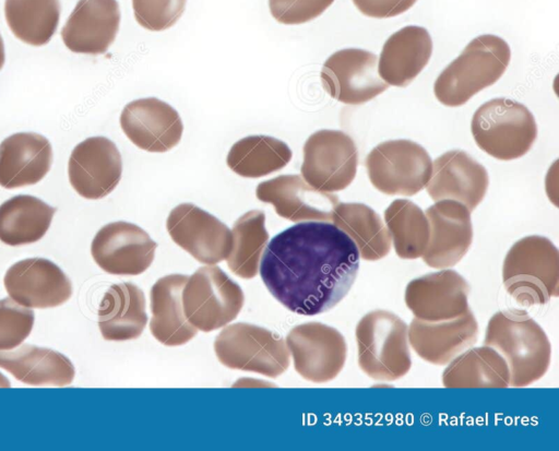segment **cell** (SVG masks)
<instances>
[{
  "instance_id": "obj_32",
  "label": "cell",
  "mask_w": 559,
  "mask_h": 451,
  "mask_svg": "<svg viewBox=\"0 0 559 451\" xmlns=\"http://www.w3.org/2000/svg\"><path fill=\"white\" fill-rule=\"evenodd\" d=\"M288 145L269 135H249L230 147L226 163L237 175L259 178L284 168L292 159Z\"/></svg>"
},
{
  "instance_id": "obj_41",
  "label": "cell",
  "mask_w": 559,
  "mask_h": 451,
  "mask_svg": "<svg viewBox=\"0 0 559 451\" xmlns=\"http://www.w3.org/2000/svg\"><path fill=\"white\" fill-rule=\"evenodd\" d=\"M0 388H10V381L0 373Z\"/></svg>"
},
{
  "instance_id": "obj_22",
  "label": "cell",
  "mask_w": 559,
  "mask_h": 451,
  "mask_svg": "<svg viewBox=\"0 0 559 451\" xmlns=\"http://www.w3.org/2000/svg\"><path fill=\"white\" fill-rule=\"evenodd\" d=\"M478 324L471 310L443 321L414 318L408 327V343L425 361L444 366L474 345Z\"/></svg>"
},
{
  "instance_id": "obj_31",
  "label": "cell",
  "mask_w": 559,
  "mask_h": 451,
  "mask_svg": "<svg viewBox=\"0 0 559 451\" xmlns=\"http://www.w3.org/2000/svg\"><path fill=\"white\" fill-rule=\"evenodd\" d=\"M55 212V207L28 194L4 201L0 205V240L8 246L38 241L47 233Z\"/></svg>"
},
{
  "instance_id": "obj_39",
  "label": "cell",
  "mask_w": 559,
  "mask_h": 451,
  "mask_svg": "<svg viewBox=\"0 0 559 451\" xmlns=\"http://www.w3.org/2000/svg\"><path fill=\"white\" fill-rule=\"evenodd\" d=\"M354 5L366 16L388 19L409 10L417 0H352Z\"/></svg>"
},
{
  "instance_id": "obj_28",
  "label": "cell",
  "mask_w": 559,
  "mask_h": 451,
  "mask_svg": "<svg viewBox=\"0 0 559 451\" xmlns=\"http://www.w3.org/2000/svg\"><path fill=\"white\" fill-rule=\"evenodd\" d=\"M0 368L29 385L64 387L75 375L72 363L61 353L28 344L0 351Z\"/></svg>"
},
{
  "instance_id": "obj_25",
  "label": "cell",
  "mask_w": 559,
  "mask_h": 451,
  "mask_svg": "<svg viewBox=\"0 0 559 451\" xmlns=\"http://www.w3.org/2000/svg\"><path fill=\"white\" fill-rule=\"evenodd\" d=\"M52 149L37 133H14L0 143V186L16 189L35 185L49 171Z\"/></svg>"
},
{
  "instance_id": "obj_33",
  "label": "cell",
  "mask_w": 559,
  "mask_h": 451,
  "mask_svg": "<svg viewBox=\"0 0 559 451\" xmlns=\"http://www.w3.org/2000/svg\"><path fill=\"white\" fill-rule=\"evenodd\" d=\"M59 0H5L4 16L16 38L43 46L53 36L60 19Z\"/></svg>"
},
{
  "instance_id": "obj_27",
  "label": "cell",
  "mask_w": 559,
  "mask_h": 451,
  "mask_svg": "<svg viewBox=\"0 0 559 451\" xmlns=\"http://www.w3.org/2000/svg\"><path fill=\"white\" fill-rule=\"evenodd\" d=\"M145 297L136 285H111L98 309V328L107 341H128L141 335L146 323Z\"/></svg>"
},
{
  "instance_id": "obj_8",
  "label": "cell",
  "mask_w": 559,
  "mask_h": 451,
  "mask_svg": "<svg viewBox=\"0 0 559 451\" xmlns=\"http://www.w3.org/2000/svg\"><path fill=\"white\" fill-rule=\"evenodd\" d=\"M181 297L188 321L206 333L235 320L245 301L241 287L214 264L189 276Z\"/></svg>"
},
{
  "instance_id": "obj_11",
  "label": "cell",
  "mask_w": 559,
  "mask_h": 451,
  "mask_svg": "<svg viewBox=\"0 0 559 451\" xmlns=\"http://www.w3.org/2000/svg\"><path fill=\"white\" fill-rule=\"evenodd\" d=\"M296 371L313 383H325L342 371L347 356L343 334L321 322L294 327L286 336Z\"/></svg>"
},
{
  "instance_id": "obj_36",
  "label": "cell",
  "mask_w": 559,
  "mask_h": 451,
  "mask_svg": "<svg viewBox=\"0 0 559 451\" xmlns=\"http://www.w3.org/2000/svg\"><path fill=\"white\" fill-rule=\"evenodd\" d=\"M34 312L12 298L0 300V351L17 347L29 335Z\"/></svg>"
},
{
  "instance_id": "obj_5",
  "label": "cell",
  "mask_w": 559,
  "mask_h": 451,
  "mask_svg": "<svg viewBox=\"0 0 559 451\" xmlns=\"http://www.w3.org/2000/svg\"><path fill=\"white\" fill-rule=\"evenodd\" d=\"M355 337L358 366L369 378L394 381L411 370L408 327L397 314L382 309L366 313Z\"/></svg>"
},
{
  "instance_id": "obj_3",
  "label": "cell",
  "mask_w": 559,
  "mask_h": 451,
  "mask_svg": "<svg viewBox=\"0 0 559 451\" xmlns=\"http://www.w3.org/2000/svg\"><path fill=\"white\" fill-rule=\"evenodd\" d=\"M510 59V47L501 37L492 34L475 37L436 79V98L448 107L464 105L475 94L495 84Z\"/></svg>"
},
{
  "instance_id": "obj_23",
  "label": "cell",
  "mask_w": 559,
  "mask_h": 451,
  "mask_svg": "<svg viewBox=\"0 0 559 451\" xmlns=\"http://www.w3.org/2000/svg\"><path fill=\"white\" fill-rule=\"evenodd\" d=\"M120 17L117 0H79L61 29L63 44L75 54H105L116 38Z\"/></svg>"
},
{
  "instance_id": "obj_6",
  "label": "cell",
  "mask_w": 559,
  "mask_h": 451,
  "mask_svg": "<svg viewBox=\"0 0 559 451\" xmlns=\"http://www.w3.org/2000/svg\"><path fill=\"white\" fill-rule=\"evenodd\" d=\"M471 131L476 145L499 161L524 156L537 138V124L528 108L504 97L479 106L473 115Z\"/></svg>"
},
{
  "instance_id": "obj_34",
  "label": "cell",
  "mask_w": 559,
  "mask_h": 451,
  "mask_svg": "<svg viewBox=\"0 0 559 451\" xmlns=\"http://www.w3.org/2000/svg\"><path fill=\"white\" fill-rule=\"evenodd\" d=\"M384 223L395 253L401 259L421 258L429 242V222L414 202L396 199L384 211Z\"/></svg>"
},
{
  "instance_id": "obj_38",
  "label": "cell",
  "mask_w": 559,
  "mask_h": 451,
  "mask_svg": "<svg viewBox=\"0 0 559 451\" xmlns=\"http://www.w3.org/2000/svg\"><path fill=\"white\" fill-rule=\"evenodd\" d=\"M335 0H269L272 16L282 24H302L321 15Z\"/></svg>"
},
{
  "instance_id": "obj_29",
  "label": "cell",
  "mask_w": 559,
  "mask_h": 451,
  "mask_svg": "<svg viewBox=\"0 0 559 451\" xmlns=\"http://www.w3.org/2000/svg\"><path fill=\"white\" fill-rule=\"evenodd\" d=\"M332 222L355 242L359 258L378 261L391 250V237L379 214L370 206L357 202H338Z\"/></svg>"
},
{
  "instance_id": "obj_37",
  "label": "cell",
  "mask_w": 559,
  "mask_h": 451,
  "mask_svg": "<svg viewBox=\"0 0 559 451\" xmlns=\"http://www.w3.org/2000/svg\"><path fill=\"white\" fill-rule=\"evenodd\" d=\"M187 0H132L136 22L148 31H165L182 15Z\"/></svg>"
},
{
  "instance_id": "obj_21",
  "label": "cell",
  "mask_w": 559,
  "mask_h": 451,
  "mask_svg": "<svg viewBox=\"0 0 559 451\" xmlns=\"http://www.w3.org/2000/svg\"><path fill=\"white\" fill-rule=\"evenodd\" d=\"M488 185V173L481 164L462 150H451L435 159L426 190L435 202L450 199L473 211Z\"/></svg>"
},
{
  "instance_id": "obj_15",
  "label": "cell",
  "mask_w": 559,
  "mask_h": 451,
  "mask_svg": "<svg viewBox=\"0 0 559 451\" xmlns=\"http://www.w3.org/2000/svg\"><path fill=\"white\" fill-rule=\"evenodd\" d=\"M471 287L456 271L440 269L412 280L405 288L404 300L414 318L443 321L469 310Z\"/></svg>"
},
{
  "instance_id": "obj_16",
  "label": "cell",
  "mask_w": 559,
  "mask_h": 451,
  "mask_svg": "<svg viewBox=\"0 0 559 451\" xmlns=\"http://www.w3.org/2000/svg\"><path fill=\"white\" fill-rule=\"evenodd\" d=\"M430 228L429 242L421 256L432 269H449L467 253L473 241L471 211L462 203L436 201L425 212Z\"/></svg>"
},
{
  "instance_id": "obj_7",
  "label": "cell",
  "mask_w": 559,
  "mask_h": 451,
  "mask_svg": "<svg viewBox=\"0 0 559 451\" xmlns=\"http://www.w3.org/2000/svg\"><path fill=\"white\" fill-rule=\"evenodd\" d=\"M214 351L219 363L227 368L270 378L281 376L289 366L290 355L283 337L251 323L225 327L215 339Z\"/></svg>"
},
{
  "instance_id": "obj_4",
  "label": "cell",
  "mask_w": 559,
  "mask_h": 451,
  "mask_svg": "<svg viewBox=\"0 0 559 451\" xmlns=\"http://www.w3.org/2000/svg\"><path fill=\"white\" fill-rule=\"evenodd\" d=\"M507 293L523 307L542 306L559 294V251L550 239L525 236L508 250L502 264Z\"/></svg>"
},
{
  "instance_id": "obj_30",
  "label": "cell",
  "mask_w": 559,
  "mask_h": 451,
  "mask_svg": "<svg viewBox=\"0 0 559 451\" xmlns=\"http://www.w3.org/2000/svg\"><path fill=\"white\" fill-rule=\"evenodd\" d=\"M509 380L507 363L487 345L461 353L442 372L445 388H507Z\"/></svg>"
},
{
  "instance_id": "obj_13",
  "label": "cell",
  "mask_w": 559,
  "mask_h": 451,
  "mask_svg": "<svg viewBox=\"0 0 559 451\" xmlns=\"http://www.w3.org/2000/svg\"><path fill=\"white\" fill-rule=\"evenodd\" d=\"M175 244L200 263L216 264L226 260L233 246L231 230L218 218L192 203L174 207L166 221Z\"/></svg>"
},
{
  "instance_id": "obj_24",
  "label": "cell",
  "mask_w": 559,
  "mask_h": 451,
  "mask_svg": "<svg viewBox=\"0 0 559 451\" xmlns=\"http://www.w3.org/2000/svg\"><path fill=\"white\" fill-rule=\"evenodd\" d=\"M432 40L425 27L405 26L393 33L383 44L378 61V73L388 84L409 85L428 64Z\"/></svg>"
},
{
  "instance_id": "obj_40",
  "label": "cell",
  "mask_w": 559,
  "mask_h": 451,
  "mask_svg": "<svg viewBox=\"0 0 559 451\" xmlns=\"http://www.w3.org/2000/svg\"><path fill=\"white\" fill-rule=\"evenodd\" d=\"M4 60H5L4 44H3V39L0 35V70L2 69V67L4 64Z\"/></svg>"
},
{
  "instance_id": "obj_12",
  "label": "cell",
  "mask_w": 559,
  "mask_h": 451,
  "mask_svg": "<svg viewBox=\"0 0 559 451\" xmlns=\"http://www.w3.org/2000/svg\"><path fill=\"white\" fill-rule=\"evenodd\" d=\"M320 76L326 93L347 105L367 103L389 87L378 73L377 56L358 48L332 54L325 60Z\"/></svg>"
},
{
  "instance_id": "obj_18",
  "label": "cell",
  "mask_w": 559,
  "mask_h": 451,
  "mask_svg": "<svg viewBox=\"0 0 559 451\" xmlns=\"http://www.w3.org/2000/svg\"><path fill=\"white\" fill-rule=\"evenodd\" d=\"M3 284L10 298L24 307L52 308L72 295V284L64 272L44 258L19 261L5 272Z\"/></svg>"
},
{
  "instance_id": "obj_26",
  "label": "cell",
  "mask_w": 559,
  "mask_h": 451,
  "mask_svg": "<svg viewBox=\"0 0 559 451\" xmlns=\"http://www.w3.org/2000/svg\"><path fill=\"white\" fill-rule=\"evenodd\" d=\"M187 280V275L170 274L157 280L151 288L150 330L166 346L183 345L198 333L183 312L181 295Z\"/></svg>"
},
{
  "instance_id": "obj_9",
  "label": "cell",
  "mask_w": 559,
  "mask_h": 451,
  "mask_svg": "<svg viewBox=\"0 0 559 451\" xmlns=\"http://www.w3.org/2000/svg\"><path fill=\"white\" fill-rule=\"evenodd\" d=\"M365 164L371 185L388 195H415L426 187L432 171L426 149L406 139L379 143Z\"/></svg>"
},
{
  "instance_id": "obj_19",
  "label": "cell",
  "mask_w": 559,
  "mask_h": 451,
  "mask_svg": "<svg viewBox=\"0 0 559 451\" xmlns=\"http://www.w3.org/2000/svg\"><path fill=\"white\" fill-rule=\"evenodd\" d=\"M255 197L292 222H330L338 203L335 194L313 188L300 175H280L262 181Z\"/></svg>"
},
{
  "instance_id": "obj_17",
  "label": "cell",
  "mask_w": 559,
  "mask_h": 451,
  "mask_svg": "<svg viewBox=\"0 0 559 451\" xmlns=\"http://www.w3.org/2000/svg\"><path fill=\"white\" fill-rule=\"evenodd\" d=\"M122 159L116 144L105 137H92L72 151L69 181L83 198L97 200L108 195L119 183Z\"/></svg>"
},
{
  "instance_id": "obj_14",
  "label": "cell",
  "mask_w": 559,
  "mask_h": 451,
  "mask_svg": "<svg viewBox=\"0 0 559 451\" xmlns=\"http://www.w3.org/2000/svg\"><path fill=\"white\" fill-rule=\"evenodd\" d=\"M157 244L135 224L118 221L103 226L95 235L91 253L109 274L139 275L154 260Z\"/></svg>"
},
{
  "instance_id": "obj_20",
  "label": "cell",
  "mask_w": 559,
  "mask_h": 451,
  "mask_svg": "<svg viewBox=\"0 0 559 451\" xmlns=\"http://www.w3.org/2000/svg\"><path fill=\"white\" fill-rule=\"evenodd\" d=\"M120 126L139 149L163 153L176 146L183 124L177 110L156 97L139 98L124 106Z\"/></svg>"
},
{
  "instance_id": "obj_10",
  "label": "cell",
  "mask_w": 559,
  "mask_h": 451,
  "mask_svg": "<svg viewBox=\"0 0 559 451\" xmlns=\"http://www.w3.org/2000/svg\"><path fill=\"white\" fill-rule=\"evenodd\" d=\"M302 153L301 176L318 190H344L356 176L357 147L354 140L341 130L313 132L305 142Z\"/></svg>"
},
{
  "instance_id": "obj_2",
  "label": "cell",
  "mask_w": 559,
  "mask_h": 451,
  "mask_svg": "<svg viewBox=\"0 0 559 451\" xmlns=\"http://www.w3.org/2000/svg\"><path fill=\"white\" fill-rule=\"evenodd\" d=\"M484 345L508 365L509 385L527 387L542 379L551 360V345L542 327L521 309L496 312L488 321Z\"/></svg>"
},
{
  "instance_id": "obj_35",
  "label": "cell",
  "mask_w": 559,
  "mask_h": 451,
  "mask_svg": "<svg viewBox=\"0 0 559 451\" xmlns=\"http://www.w3.org/2000/svg\"><path fill=\"white\" fill-rule=\"evenodd\" d=\"M231 236L233 246L226 259L228 269L241 278H253L269 241L264 212L251 210L241 215L234 223Z\"/></svg>"
},
{
  "instance_id": "obj_1",
  "label": "cell",
  "mask_w": 559,
  "mask_h": 451,
  "mask_svg": "<svg viewBox=\"0 0 559 451\" xmlns=\"http://www.w3.org/2000/svg\"><path fill=\"white\" fill-rule=\"evenodd\" d=\"M359 270L352 238L329 222H301L266 245L260 276L284 307L301 316L326 312L349 293Z\"/></svg>"
}]
</instances>
